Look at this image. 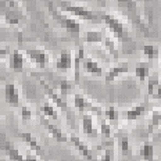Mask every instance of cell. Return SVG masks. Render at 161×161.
<instances>
[{"instance_id": "34", "label": "cell", "mask_w": 161, "mask_h": 161, "mask_svg": "<svg viewBox=\"0 0 161 161\" xmlns=\"http://www.w3.org/2000/svg\"><path fill=\"white\" fill-rule=\"evenodd\" d=\"M10 54H11V52L8 47H0V60L7 58V57H10Z\"/></svg>"}, {"instance_id": "17", "label": "cell", "mask_w": 161, "mask_h": 161, "mask_svg": "<svg viewBox=\"0 0 161 161\" xmlns=\"http://www.w3.org/2000/svg\"><path fill=\"white\" fill-rule=\"evenodd\" d=\"M146 110H147V106L145 104V103H142V104H137V106L132 107V108H129L128 111H126L125 118H126V121H135V119L139 118L140 115H143Z\"/></svg>"}, {"instance_id": "6", "label": "cell", "mask_w": 161, "mask_h": 161, "mask_svg": "<svg viewBox=\"0 0 161 161\" xmlns=\"http://www.w3.org/2000/svg\"><path fill=\"white\" fill-rule=\"evenodd\" d=\"M4 100L8 106L11 107H19V93L14 83H7L4 86Z\"/></svg>"}, {"instance_id": "28", "label": "cell", "mask_w": 161, "mask_h": 161, "mask_svg": "<svg viewBox=\"0 0 161 161\" xmlns=\"http://www.w3.org/2000/svg\"><path fill=\"white\" fill-rule=\"evenodd\" d=\"M119 149L122 152L124 156L130 154V145H129V139L126 136H121L119 137Z\"/></svg>"}, {"instance_id": "18", "label": "cell", "mask_w": 161, "mask_h": 161, "mask_svg": "<svg viewBox=\"0 0 161 161\" xmlns=\"http://www.w3.org/2000/svg\"><path fill=\"white\" fill-rule=\"evenodd\" d=\"M106 39V35L102 31H88L85 33V40L86 43H90V45H95V43H103Z\"/></svg>"}, {"instance_id": "36", "label": "cell", "mask_w": 161, "mask_h": 161, "mask_svg": "<svg viewBox=\"0 0 161 161\" xmlns=\"http://www.w3.org/2000/svg\"><path fill=\"white\" fill-rule=\"evenodd\" d=\"M0 126H2V119H0Z\"/></svg>"}, {"instance_id": "7", "label": "cell", "mask_w": 161, "mask_h": 161, "mask_svg": "<svg viewBox=\"0 0 161 161\" xmlns=\"http://www.w3.org/2000/svg\"><path fill=\"white\" fill-rule=\"evenodd\" d=\"M24 65H25V58L19 50H14L11 52V54L8 57V67L11 71L14 72H22L24 71Z\"/></svg>"}, {"instance_id": "8", "label": "cell", "mask_w": 161, "mask_h": 161, "mask_svg": "<svg viewBox=\"0 0 161 161\" xmlns=\"http://www.w3.org/2000/svg\"><path fill=\"white\" fill-rule=\"evenodd\" d=\"M69 142L72 143V146L75 147L76 150L79 152V154L82 157H85L88 161H95L93 160V153H92V150L89 149V146L86 145L85 142H82V140L79 139L78 136H75V135H71L69 136Z\"/></svg>"}, {"instance_id": "29", "label": "cell", "mask_w": 161, "mask_h": 161, "mask_svg": "<svg viewBox=\"0 0 161 161\" xmlns=\"http://www.w3.org/2000/svg\"><path fill=\"white\" fill-rule=\"evenodd\" d=\"M71 89H72V85L68 82V80H61V83H60V93H61L63 97H65L67 95H69Z\"/></svg>"}, {"instance_id": "10", "label": "cell", "mask_w": 161, "mask_h": 161, "mask_svg": "<svg viewBox=\"0 0 161 161\" xmlns=\"http://www.w3.org/2000/svg\"><path fill=\"white\" fill-rule=\"evenodd\" d=\"M74 67V57L69 52H67V50H64V52H61V54H60L58 60H57L56 63V68L58 69V71H69Z\"/></svg>"}, {"instance_id": "30", "label": "cell", "mask_w": 161, "mask_h": 161, "mask_svg": "<svg viewBox=\"0 0 161 161\" xmlns=\"http://www.w3.org/2000/svg\"><path fill=\"white\" fill-rule=\"evenodd\" d=\"M99 161H114V149L108 147L104 150V154L99 158Z\"/></svg>"}, {"instance_id": "15", "label": "cell", "mask_w": 161, "mask_h": 161, "mask_svg": "<svg viewBox=\"0 0 161 161\" xmlns=\"http://www.w3.org/2000/svg\"><path fill=\"white\" fill-rule=\"evenodd\" d=\"M21 139L24 140L25 143H28V146L31 147V149L35 152L38 156H43V149H42V146L38 143V140H36V137H33L32 133H29V132H22L21 133Z\"/></svg>"}, {"instance_id": "11", "label": "cell", "mask_w": 161, "mask_h": 161, "mask_svg": "<svg viewBox=\"0 0 161 161\" xmlns=\"http://www.w3.org/2000/svg\"><path fill=\"white\" fill-rule=\"evenodd\" d=\"M39 82H40V85H42V88L45 89V92H46V95H47L50 99H52V102L54 103V104H57V107L58 108H61V110H67V103H65V100L63 99V97H60L57 93L53 90L50 86L47 85V83L45 82L43 79H39Z\"/></svg>"}, {"instance_id": "27", "label": "cell", "mask_w": 161, "mask_h": 161, "mask_svg": "<svg viewBox=\"0 0 161 161\" xmlns=\"http://www.w3.org/2000/svg\"><path fill=\"white\" fill-rule=\"evenodd\" d=\"M161 124V111H153L152 114V121H150L149 132H153L156 128H158Z\"/></svg>"}, {"instance_id": "4", "label": "cell", "mask_w": 161, "mask_h": 161, "mask_svg": "<svg viewBox=\"0 0 161 161\" xmlns=\"http://www.w3.org/2000/svg\"><path fill=\"white\" fill-rule=\"evenodd\" d=\"M25 54L38 68H46L50 63L49 54L42 49H28L25 52Z\"/></svg>"}, {"instance_id": "9", "label": "cell", "mask_w": 161, "mask_h": 161, "mask_svg": "<svg viewBox=\"0 0 161 161\" xmlns=\"http://www.w3.org/2000/svg\"><path fill=\"white\" fill-rule=\"evenodd\" d=\"M129 71V64L128 63H121V64L113 67V68H110L108 71H107L106 76H104V80L106 83H111L114 82L115 79H118L121 75H124V74H126Z\"/></svg>"}, {"instance_id": "23", "label": "cell", "mask_w": 161, "mask_h": 161, "mask_svg": "<svg viewBox=\"0 0 161 161\" xmlns=\"http://www.w3.org/2000/svg\"><path fill=\"white\" fill-rule=\"evenodd\" d=\"M143 54H145L149 60H156L160 56V50L154 45H145L143 46Z\"/></svg>"}, {"instance_id": "21", "label": "cell", "mask_w": 161, "mask_h": 161, "mask_svg": "<svg viewBox=\"0 0 161 161\" xmlns=\"http://www.w3.org/2000/svg\"><path fill=\"white\" fill-rule=\"evenodd\" d=\"M139 154L145 161H154V146L152 143H143L139 150Z\"/></svg>"}, {"instance_id": "14", "label": "cell", "mask_w": 161, "mask_h": 161, "mask_svg": "<svg viewBox=\"0 0 161 161\" xmlns=\"http://www.w3.org/2000/svg\"><path fill=\"white\" fill-rule=\"evenodd\" d=\"M82 68L85 69L90 75H96V76H102L103 75V68L100 67L93 58H85L82 63Z\"/></svg>"}, {"instance_id": "33", "label": "cell", "mask_w": 161, "mask_h": 161, "mask_svg": "<svg viewBox=\"0 0 161 161\" xmlns=\"http://www.w3.org/2000/svg\"><path fill=\"white\" fill-rule=\"evenodd\" d=\"M21 118L22 121H29L32 118V111L29 107H26V106L21 107Z\"/></svg>"}, {"instance_id": "12", "label": "cell", "mask_w": 161, "mask_h": 161, "mask_svg": "<svg viewBox=\"0 0 161 161\" xmlns=\"http://www.w3.org/2000/svg\"><path fill=\"white\" fill-rule=\"evenodd\" d=\"M43 125H45V128L49 130V133L52 135L54 139L57 140V142H60V143H65V142H68V136L65 135L64 132H63L60 128H57L56 125H53V124H50L47 119H43Z\"/></svg>"}, {"instance_id": "24", "label": "cell", "mask_w": 161, "mask_h": 161, "mask_svg": "<svg viewBox=\"0 0 161 161\" xmlns=\"http://www.w3.org/2000/svg\"><path fill=\"white\" fill-rule=\"evenodd\" d=\"M40 111H42L43 117H46V118H50V119H57L58 118L56 108L52 104H49V103H45V104L40 107Z\"/></svg>"}, {"instance_id": "26", "label": "cell", "mask_w": 161, "mask_h": 161, "mask_svg": "<svg viewBox=\"0 0 161 161\" xmlns=\"http://www.w3.org/2000/svg\"><path fill=\"white\" fill-rule=\"evenodd\" d=\"M104 115L110 122H113V124L117 125V122H118V111H117L115 107H113V106L107 107V108L104 110Z\"/></svg>"}, {"instance_id": "25", "label": "cell", "mask_w": 161, "mask_h": 161, "mask_svg": "<svg viewBox=\"0 0 161 161\" xmlns=\"http://www.w3.org/2000/svg\"><path fill=\"white\" fill-rule=\"evenodd\" d=\"M103 45H104V47L107 49V52L111 54L114 58H118V52H117V47H115V43L113 42V39L111 38H108V36H106V39H104V42H103Z\"/></svg>"}, {"instance_id": "13", "label": "cell", "mask_w": 161, "mask_h": 161, "mask_svg": "<svg viewBox=\"0 0 161 161\" xmlns=\"http://www.w3.org/2000/svg\"><path fill=\"white\" fill-rule=\"evenodd\" d=\"M147 93L149 96L154 100H161V83L157 76H153V78L149 79V83H147Z\"/></svg>"}, {"instance_id": "22", "label": "cell", "mask_w": 161, "mask_h": 161, "mask_svg": "<svg viewBox=\"0 0 161 161\" xmlns=\"http://www.w3.org/2000/svg\"><path fill=\"white\" fill-rule=\"evenodd\" d=\"M135 75L140 82H145V80L150 76V67L147 64H139L135 68Z\"/></svg>"}, {"instance_id": "31", "label": "cell", "mask_w": 161, "mask_h": 161, "mask_svg": "<svg viewBox=\"0 0 161 161\" xmlns=\"http://www.w3.org/2000/svg\"><path fill=\"white\" fill-rule=\"evenodd\" d=\"M100 133L103 137H110L111 136V126L107 122H102L100 124Z\"/></svg>"}, {"instance_id": "20", "label": "cell", "mask_w": 161, "mask_h": 161, "mask_svg": "<svg viewBox=\"0 0 161 161\" xmlns=\"http://www.w3.org/2000/svg\"><path fill=\"white\" fill-rule=\"evenodd\" d=\"M83 60H85V52L80 47L78 52H76L75 57H74V75H75V82L79 80V69H80V65H82Z\"/></svg>"}, {"instance_id": "35", "label": "cell", "mask_w": 161, "mask_h": 161, "mask_svg": "<svg viewBox=\"0 0 161 161\" xmlns=\"http://www.w3.org/2000/svg\"><path fill=\"white\" fill-rule=\"evenodd\" d=\"M25 161H38V158H36V156H32V154H26Z\"/></svg>"}, {"instance_id": "1", "label": "cell", "mask_w": 161, "mask_h": 161, "mask_svg": "<svg viewBox=\"0 0 161 161\" xmlns=\"http://www.w3.org/2000/svg\"><path fill=\"white\" fill-rule=\"evenodd\" d=\"M102 21L106 24V26L110 29V32L115 36L119 42H126L129 39L128 36V31H126V26L124 24L121 19H118L115 15L111 14H103L102 17Z\"/></svg>"}, {"instance_id": "3", "label": "cell", "mask_w": 161, "mask_h": 161, "mask_svg": "<svg viewBox=\"0 0 161 161\" xmlns=\"http://www.w3.org/2000/svg\"><path fill=\"white\" fill-rule=\"evenodd\" d=\"M49 10H50V13H52L53 18H54L56 21L58 22V24L61 25L67 32L74 33V35H76V33H79V32H80V24H79L78 21H76V19L68 18V17H65V15L60 14V13H57L52 4H49Z\"/></svg>"}, {"instance_id": "5", "label": "cell", "mask_w": 161, "mask_h": 161, "mask_svg": "<svg viewBox=\"0 0 161 161\" xmlns=\"http://www.w3.org/2000/svg\"><path fill=\"white\" fill-rule=\"evenodd\" d=\"M74 106H75L76 110H79V111H92V113H96L99 114V115H102V110L99 108V107H96L95 104H92L90 102L85 99V96L79 95V93H76L75 96H74Z\"/></svg>"}, {"instance_id": "2", "label": "cell", "mask_w": 161, "mask_h": 161, "mask_svg": "<svg viewBox=\"0 0 161 161\" xmlns=\"http://www.w3.org/2000/svg\"><path fill=\"white\" fill-rule=\"evenodd\" d=\"M58 7L63 10V11L68 13L74 17L79 19H83V21H92V22H97L99 18L92 10L83 7V6H75V4H71V3H67V2H60L58 3Z\"/></svg>"}, {"instance_id": "16", "label": "cell", "mask_w": 161, "mask_h": 161, "mask_svg": "<svg viewBox=\"0 0 161 161\" xmlns=\"http://www.w3.org/2000/svg\"><path fill=\"white\" fill-rule=\"evenodd\" d=\"M82 130L85 135L88 136H95L96 135V130H95V126H93V118L92 115L88 113H85L82 115Z\"/></svg>"}, {"instance_id": "32", "label": "cell", "mask_w": 161, "mask_h": 161, "mask_svg": "<svg viewBox=\"0 0 161 161\" xmlns=\"http://www.w3.org/2000/svg\"><path fill=\"white\" fill-rule=\"evenodd\" d=\"M118 2L119 6H122V7H126L129 10H135L136 8V3L135 0H117Z\"/></svg>"}, {"instance_id": "19", "label": "cell", "mask_w": 161, "mask_h": 161, "mask_svg": "<svg viewBox=\"0 0 161 161\" xmlns=\"http://www.w3.org/2000/svg\"><path fill=\"white\" fill-rule=\"evenodd\" d=\"M3 149L6 150V153H7L10 161H25V158L22 157V154L19 153V150L15 149L14 146H11L8 142H4V145H3Z\"/></svg>"}]
</instances>
